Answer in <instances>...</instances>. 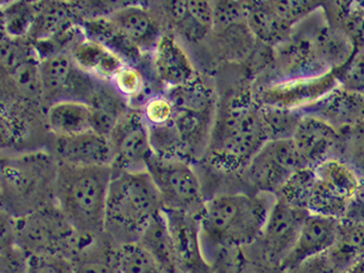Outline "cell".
Instances as JSON below:
<instances>
[{
	"instance_id": "cell-1",
	"label": "cell",
	"mask_w": 364,
	"mask_h": 273,
	"mask_svg": "<svg viewBox=\"0 0 364 273\" xmlns=\"http://www.w3.org/2000/svg\"><path fill=\"white\" fill-rule=\"evenodd\" d=\"M268 194H220L206 200L199 215L203 256L207 250H233L259 240L274 203Z\"/></svg>"
},
{
	"instance_id": "cell-2",
	"label": "cell",
	"mask_w": 364,
	"mask_h": 273,
	"mask_svg": "<svg viewBox=\"0 0 364 273\" xmlns=\"http://www.w3.org/2000/svg\"><path fill=\"white\" fill-rule=\"evenodd\" d=\"M113 166L58 164L53 202L77 235H105V210Z\"/></svg>"
},
{
	"instance_id": "cell-3",
	"label": "cell",
	"mask_w": 364,
	"mask_h": 273,
	"mask_svg": "<svg viewBox=\"0 0 364 273\" xmlns=\"http://www.w3.org/2000/svg\"><path fill=\"white\" fill-rule=\"evenodd\" d=\"M161 211L160 196L147 170L113 168L105 210V235L113 244L138 242Z\"/></svg>"
},
{
	"instance_id": "cell-4",
	"label": "cell",
	"mask_w": 364,
	"mask_h": 273,
	"mask_svg": "<svg viewBox=\"0 0 364 273\" xmlns=\"http://www.w3.org/2000/svg\"><path fill=\"white\" fill-rule=\"evenodd\" d=\"M269 141L261 108L247 99H232L218 113L209 136V151L227 168L247 166Z\"/></svg>"
},
{
	"instance_id": "cell-5",
	"label": "cell",
	"mask_w": 364,
	"mask_h": 273,
	"mask_svg": "<svg viewBox=\"0 0 364 273\" xmlns=\"http://www.w3.org/2000/svg\"><path fill=\"white\" fill-rule=\"evenodd\" d=\"M147 171L158 190L162 210L200 215L206 200L200 181L186 161L153 154Z\"/></svg>"
},
{
	"instance_id": "cell-6",
	"label": "cell",
	"mask_w": 364,
	"mask_h": 273,
	"mask_svg": "<svg viewBox=\"0 0 364 273\" xmlns=\"http://www.w3.org/2000/svg\"><path fill=\"white\" fill-rule=\"evenodd\" d=\"M307 168L291 139L269 140L246 166L250 184L260 193H277L293 173Z\"/></svg>"
},
{
	"instance_id": "cell-7",
	"label": "cell",
	"mask_w": 364,
	"mask_h": 273,
	"mask_svg": "<svg viewBox=\"0 0 364 273\" xmlns=\"http://www.w3.org/2000/svg\"><path fill=\"white\" fill-rule=\"evenodd\" d=\"M39 74L45 98L90 102L96 92L90 75L78 68L72 55L65 52L44 58L39 63Z\"/></svg>"
},
{
	"instance_id": "cell-8",
	"label": "cell",
	"mask_w": 364,
	"mask_h": 273,
	"mask_svg": "<svg viewBox=\"0 0 364 273\" xmlns=\"http://www.w3.org/2000/svg\"><path fill=\"white\" fill-rule=\"evenodd\" d=\"M108 138L113 147L114 169L147 170L154 151L151 143V131L143 114L127 110Z\"/></svg>"
},
{
	"instance_id": "cell-9",
	"label": "cell",
	"mask_w": 364,
	"mask_h": 273,
	"mask_svg": "<svg viewBox=\"0 0 364 273\" xmlns=\"http://www.w3.org/2000/svg\"><path fill=\"white\" fill-rule=\"evenodd\" d=\"M309 214L307 209L276 196L260 237L269 263L279 267L296 244L299 232Z\"/></svg>"
},
{
	"instance_id": "cell-10",
	"label": "cell",
	"mask_w": 364,
	"mask_h": 273,
	"mask_svg": "<svg viewBox=\"0 0 364 273\" xmlns=\"http://www.w3.org/2000/svg\"><path fill=\"white\" fill-rule=\"evenodd\" d=\"M339 223L341 220L333 217L308 215L299 232L296 244L279 265L281 271L291 272L308 259L331 250L338 240Z\"/></svg>"
},
{
	"instance_id": "cell-11",
	"label": "cell",
	"mask_w": 364,
	"mask_h": 273,
	"mask_svg": "<svg viewBox=\"0 0 364 273\" xmlns=\"http://www.w3.org/2000/svg\"><path fill=\"white\" fill-rule=\"evenodd\" d=\"M58 164L76 166H113L114 151L108 136L95 130L55 140Z\"/></svg>"
},
{
	"instance_id": "cell-12",
	"label": "cell",
	"mask_w": 364,
	"mask_h": 273,
	"mask_svg": "<svg viewBox=\"0 0 364 273\" xmlns=\"http://www.w3.org/2000/svg\"><path fill=\"white\" fill-rule=\"evenodd\" d=\"M302 162L307 168L316 166L326 160L338 141L335 129L317 117H301L292 136Z\"/></svg>"
},
{
	"instance_id": "cell-13",
	"label": "cell",
	"mask_w": 364,
	"mask_h": 273,
	"mask_svg": "<svg viewBox=\"0 0 364 273\" xmlns=\"http://www.w3.org/2000/svg\"><path fill=\"white\" fill-rule=\"evenodd\" d=\"M154 69L159 80L179 87L196 80V72L186 50L171 35H162L154 48Z\"/></svg>"
},
{
	"instance_id": "cell-14",
	"label": "cell",
	"mask_w": 364,
	"mask_h": 273,
	"mask_svg": "<svg viewBox=\"0 0 364 273\" xmlns=\"http://www.w3.org/2000/svg\"><path fill=\"white\" fill-rule=\"evenodd\" d=\"M333 76L324 75L309 80H296L266 90L262 95L263 105L292 109L293 107L313 101L326 95L333 85Z\"/></svg>"
},
{
	"instance_id": "cell-15",
	"label": "cell",
	"mask_w": 364,
	"mask_h": 273,
	"mask_svg": "<svg viewBox=\"0 0 364 273\" xmlns=\"http://www.w3.org/2000/svg\"><path fill=\"white\" fill-rule=\"evenodd\" d=\"M117 35L138 48L159 42L158 24L152 15L141 6H126L117 9L109 16Z\"/></svg>"
},
{
	"instance_id": "cell-16",
	"label": "cell",
	"mask_w": 364,
	"mask_h": 273,
	"mask_svg": "<svg viewBox=\"0 0 364 273\" xmlns=\"http://www.w3.org/2000/svg\"><path fill=\"white\" fill-rule=\"evenodd\" d=\"M70 50L72 52L69 54L78 68L102 80H112L119 68L124 65L122 59L111 48L91 39L78 41Z\"/></svg>"
},
{
	"instance_id": "cell-17",
	"label": "cell",
	"mask_w": 364,
	"mask_h": 273,
	"mask_svg": "<svg viewBox=\"0 0 364 273\" xmlns=\"http://www.w3.org/2000/svg\"><path fill=\"white\" fill-rule=\"evenodd\" d=\"M138 242L149 250L164 273H186L162 211L149 224Z\"/></svg>"
},
{
	"instance_id": "cell-18",
	"label": "cell",
	"mask_w": 364,
	"mask_h": 273,
	"mask_svg": "<svg viewBox=\"0 0 364 273\" xmlns=\"http://www.w3.org/2000/svg\"><path fill=\"white\" fill-rule=\"evenodd\" d=\"M48 124L57 138L83 134L92 129L89 102L65 100L54 102L48 110Z\"/></svg>"
},
{
	"instance_id": "cell-19",
	"label": "cell",
	"mask_w": 364,
	"mask_h": 273,
	"mask_svg": "<svg viewBox=\"0 0 364 273\" xmlns=\"http://www.w3.org/2000/svg\"><path fill=\"white\" fill-rule=\"evenodd\" d=\"M246 6L248 29L266 45L281 44L290 36L292 24L276 11L272 3H253Z\"/></svg>"
},
{
	"instance_id": "cell-20",
	"label": "cell",
	"mask_w": 364,
	"mask_h": 273,
	"mask_svg": "<svg viewBox=\"0 0 364 273\" xmlns=\"http://www.w3.org/2000/svg\"><path fill=\"white\" fill-rule=\"evenodd\" d=\"M92 110V129L98 134L109 136L119 119L127 113L122 95L109 91H99L93 95L89 102Z\"/></svg>"
},
{
	"instance_id": "cell-21",
	"label": "cell",
	"mask_w": 364,
	"mask_h": 273,
	"mask_svg": "<svg viewBox=\"0 0 364 273\" xmlns=\"http://www.w3.org/2000/svg\"><path fill=\"white\" fill-rule=\"evenodd\" d=\"M314 173L317 181H322L348 200L352 199L362 184L358 173L348 164L335 159H326L314 166Z\"/></svg>"
},
{
	"instance_id": "cell-22",
	"label": "cell",
	"mask_w": 364,
	"mask_h": 273,
	"mask_svg": "<svg viewBox=\"0 0 364 273\" xmlns=\"http://www.w3.org/2000/svg\"><path fill=\"white\" fill-rule=\"evenodd\" d=\"M113 267L117 273H164L154 257L139 242L114 247Z\"/></svg>"
},
{
	"instance_id": "cell-23",
	"label": "cell",
	"mask_w": 364,
	"mask_h": 273,
	"mask_svg": "<svg viewBox=\"0 0 364 273\" xmlns=\"http://www.w3.org/2000/svg\"><path fill=\"white\" fill-rule=\"evenodd\" d=\"M68 7L61 4L50 3L39 7L29 35L36 41H43L61 33L65 24L69 22Z\"/></svg>"
},
{
	"instance_id": "cell-24",
	"label": "cell",
	"mask_w": 364,
	"mask_h": 273,
	"mask_svg": "<svg viewBox=\"0 0 364 273\" xmlns=\"http://www.w3.org/2000/svg\"><path fill=\"white\" fill-rule=\"evenodd\" d=\"M260 108L269 140L292 138L301 117L293 113L292 110L285 109V108L267 106V105H262Z\"/></svg>"
},
{
	"instance_id": "cell-25",
	"label": "cell",
	"mask_w": 364,
	"mask_h": 273,
	"mask_svg": "<svg viewBox=\"0 0 364 273\" xmlns=\"http://www.w3.org/2000/svg\"><path fill=\"white\" fill-rule=\"evenodd\" d=\"M355 261L335 245L331 250L308 259L289 273H345Z\"/></svg>"
},
{
	"instance_id": "cell-26",
	"label": "cell",
	"mask_w": 364,
	"mask_h": 273,
	"mask_svg": "<svg viewBox=\"0 0 364 273\" xmlns=\"http://www.w3.org/2000/svg\"><path fill=\"white\" fill-rule=\"evenodd\" d=\"M336 245L354 259L364 256V223L341 220Z\"/></svg>"
},
{
	"instance_id": "cell-27",
	"label": "cell",
	"mask_w": 364,
	"mask_h": 273,
	"mask_svg": "<svg viewBox=\"0 0 364 273\" xmlns=\"http://www.w3.org/2000/svg\"><path fill=\"white\" fill-rule=\"evenodd\" d=\"M35 7L24 6V4L12 5L4 14V24L11 38L29 33L36 16Z\"/></svg>"
},
{
	"instance_id": "cell-28",
	"label": "cell",
	"mask_w": 364,
	"mask_h": 273,
	"mask_svg": "<svg viewBox=\"0 0 364 273\" xmlns=\"http://www.w3.org/2000/svg\"><path fill=\"white\" fill-rule=\"evenodd\" d=\"M343 89L364 95V50L358 52L355 57L347 61L337 76Z\"/></svg>"
},
{
	"instance_id": "cell-29",
	"label": "cell",
	"mask_w": 364,
	"mask_h": 273,
	"mask_svg": "<svg viewBox=\"0 0 364 273\" xmlns=\"http://www.w3.org/2000/svg\"><path fill=\"white\" fill-rule=\"evenodd\" d=\"M113 87L117 92L126 98L137 97L144 89L141 73L132 65H124L112 78Z\"/></svg>"
},
{
	"instance_id": "cell-30",
	"label": "cell",
	"mask_w": 364,
	"mask_h": 273,
	"mask_svg": "<svg viewBox=\"0 0 364 273\" xmlns=\"http://www.w3.org/2000/svg\"><path fill=\"white\" fill-rule=\"evenodd\" d=\"M141 114L149 127H160L171 122L175 114V109L169 99L164 97H154V98H149L146 104L144 105Z\"/></svg>"
},
{
	"instance_id": "cell-31",
	"label": "cell",
	"mask_w": 364,
	"mask_h": 273,
	"mask_svg": "<svg viewBox=\"0 0 364 273\" xmlns=\"http://www.w3.org/2000/svg\"><path fill=\"white\" fill-rule=\"evenodd\" d=\"M214 9V27L216 31L246 21V6L240 3L221 1L216 3Z\"/></svg>"
},
{
	"instance_id": "cell-32",
	"label": "cell",
	"mask_w": 364,
	"mask_h": 273,
	"mask_svg": "<svg viewBox=\"0 0 364 273\" xmlns=\"http://www.w3.org/2000/svg\"><path fill=\"white\" fill-rule=\"evenodd\" d=\"M26 273H73V269L63 256L35 254L28 259Z\"/></svg>"
},
{
	"instance_id": "cell-33",
	"label": "cell",
	"mask_w": 364,
	"mask_h": 273,
	"mask_svg": "<svg viewBox=\"0 0 364 273\" xmlns=\"http://www.w3.org/2000/svg\"><path fill=\"white\" fill-rule=\"evenodd\" d=\"M343 220L355 222V223H364V184L358 188L352 199L348 201L346 213Z\"/></svg>"
},
{
	"instance_id": "cell-34",
	"label": "cell",
	"mask_w": 364,
	"mask_h": 273,
	"mask_svg": "<svg viewBox=\"0 0 364 273\" xmlns=\"http://www.w3.org/2000/svg\"><path fill=\"white\" fill-rule=\"evenodd\" d=\"M213 273H214V272H213Z\"/></svg>"
}]
</instances>
